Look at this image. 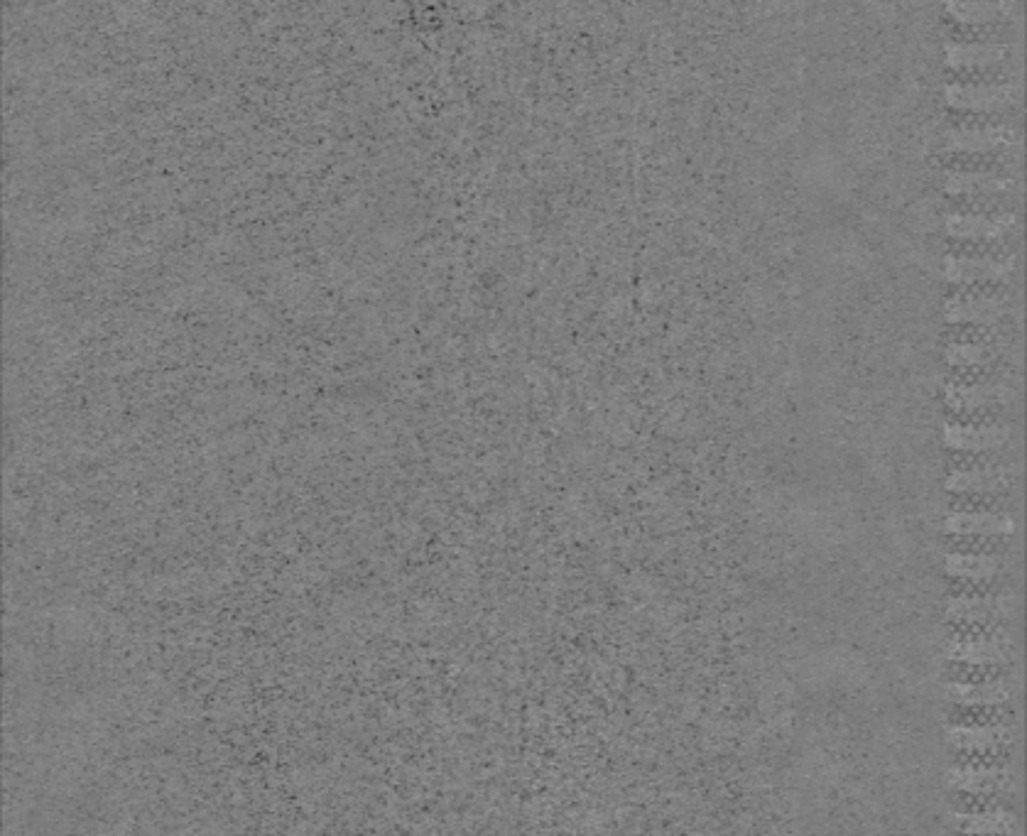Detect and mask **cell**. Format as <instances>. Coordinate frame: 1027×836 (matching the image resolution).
I'll return each mask as SVG.
<instances>
[{
    "mask_svg": "<svg viewBox=\"0 0 1027 836\" xmlns=\"http://www.w3.org/2000/svg\"><path fill=\"white\" fill-rule=\"evenodd\" d=\"M1013 270V258L993 255H947L942 263L944 278L949 280H993Z\"/></svg>",
    "mask_w": 1027,
    "mask_h": 836,
    "instance_id": "1",
    "label": "cell"
},
{
    "mask_svg": "<svg viewBox=\"0 0 1027 836\" xmlns=\"http://www.w3.org/2000/svg\"><path fill=\"white\" fill-rule=\"evenodd\" d=\"M1005 8L996 0H954L947 3L949 13H954L959 20H993Z\"/></svg>",
    "mask_w": 1027,
    "mask_h": 836,
    "instance_id": "12",
    "label": "cell"
},
{
    "mask_svg": "<svg viewBox=\"0 0 1027 836\" xmlns=\"http://www.w3.org/2000/svg\"><path fill=\"white\" fill-rule=\"evenodd\" d=\"M944 312L952 322H993L1003 314V302L986 295L954 297L947 302Z\"/></svg>",
    "mask_w": 1027,
    "mask_h": 836,
    "instance_id": "5",
    "label": "cell"
},
{
    "mask_svg": "<svg viewBox=\"0 0 1027 836\" xmlns=\"http://www.w3.org/2000/svg\"><path fill=\"white\" fill-rule=\"evenodd\" d=\"M1013 224L1010 214H949L944 219V228L952 236L961 238H993Z\"/></svg>",
    "mask_w": 1027,
    "mask_h": 836,
    "instance_id": "4",
    "label": "cell"
},
{
    "mask_svg": "<svg viewBox=\"0 0 1027 836\" xmlns=\"http://www.w3.org/2000/svg\"><path fill=\"white\" fill-rule=\"evenodd\" d=\"M944 96L952 106L959 108H998L1010 99V86L1005 84H952L944 89Z\"/></svg>",
    "mask_w": 1027,
    "mask_h": 836,
    "instance_id": "3",
    "label": "cell"
},
{
    "mask_svg": "<svg viewBox=\"0 0 1027 836\" xmlns=\"http://www.w3.org/2000/svg\"><path fill=\"white\" fill-rule=\"evenodd\" d=\"M1008 184V179L993 175V172H949V175H944V187L954 194L998 192V189H1008Z\"/></svg>",
    "mask_w": 1027,
    "mask_h": 836,
    "instance_id": "9",
    "label": "cell"
},
{
    "mask_svg": "<svg viewBox=\"0 0 1027 836\" xmlns=\"http://www.w3.org/2000/svg\"><path fill=\"white\" fill-rule=\"evenodd\" d=\"M947 148L966 152L996 150L1008 143V133L998 128H956L944 138Z\"/></svg>",
    "mask_w": 1027,
    "mask_h": 836,
    "instance_id": "6",
    "label": "cell"
},
{
    "mask_svg": "<svg viewBox=\"0 0 1027 836\" xmlns=\"http://www.w3.org/2000/svg\"><path fill=\"white\" fill-rule=\"evenodd\" d=\"M1003 483V469H956L947 479L954 491H996Z\"/></svg>",
    "mask_w": 1027,
    "mask_h": 836,
    "instance_id": "10",
    "label": "cell"
},
{
    "mask_svg": "<svg viewBox=\"0 0 1027 836\" xmlns=\"http://www.w3.org/2000/svg\"><path fill=\"white\" fill-rule=\"evenodd\" d=\"M1005 393L1008 390L1001 388V385H954V388L947 390V400L949 405L959 407V410H978V407L1003 400Z\"/></svg>",
    "mask_w": 1027,
    "mask_h": 836,
    "instance_id": "8",
    "label": "cell"
},
{
    "mask_svg": "<svg viewBox=\"0 0 1027 836\" xmlns=\"http://www.w3.org/2000/svg\"><path fill=\"white\" fill-rule=\"evenodd\" d=\"M949 64H991L1003 59L1008 47L1003 42H947L944 47Z\"/></svg>",
    "mask_w": 1027,
    "mask_h": 836,
    "instance_id": "7",
    "label": "cell"
},
{
    "mask_svg": "<svg viewBox=\"0 0 1027 836\" xmlns=\"http://www.w3.org/2000/svg\"><path fill=\"white\" fill-rule=\"evenodd\" d=\"M1010 437L1008 427L998 425H947L944 427V442L954 449L966 452H986V449L1001 447Z\"/></svg>",
    "mask_w": 1027,
    "mask_h": 836,
    "instance_id": "2",
    "label": "cell"
},
{
    "mask_svg": "<svg viewBox=\"0 0 1027 836\" xmlns=\"http://www.w3.org/2000/svg\"><path fill=\"white\" fill-rule=\"evenodd\" d=\"M947 528L956 532H1008L1013 520L996 513H954L947 518Z\"/></svg>",
    "mask_w": 1027,
    "mask_h": 836,
    "instance_id": "11",
    "label": "cell"
},
{
    "mask_svg": "<svg viewBox=\"0 0 1027 836\" xmlns=\"http://www.w3.org/2000/svg\"><path fill=\"white\" fill-rule=\"evenodd\" d=\"M947 358L952 363H983L988 358V349L981 344H954L949 346Z\"/></svg>",
    "mask_w": 1027,
    "mask_h": 836,
    "instance_id": "13",
    "label": "cell"
}]
</instances>
